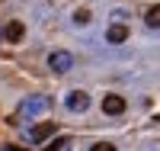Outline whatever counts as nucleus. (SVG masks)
<instances>
[{
  "label": "nucleus",
  "instance_id": "obj_12",
  "mask_svg": "<svg viewBox=\"0 0 160 151\" xmlns=\"http://www.w3.org/2000/svg\"><path fill=\"white\" fill-rule=\"evenodd\" d=\"M0 151H26V148H16V145H0Z\"/></svg>",
  "mask_w": 160,
  "mask_h": 151
},
{
  "label": "nucleus",
  "instance_id": "obj_9",
  "mask_svg": "<svg viewBox=\"0 0 160 151\" xmlns=\"http://www.w3.org/2000/svg\"><path fill=\"white\" fill-rule=\"evenodd\" d=\"M68 148H71V138H58L48 145V151H68Z\"/></svg>",
  "mask_w": 160,
  "mask_h": 151
},
{
  "label": "nucleus",
  "instance_id": "obj_7",
  "mask_svg": "<svg viewBox=\"0 0 160 151\" xmlns=\"http://www.w3.org/2000/svg\"><path fill=\"white\" fill-rule=\"evenodd\" d=\"M125 39H128V29H125L122 23H112L109 29H106V42H112V45H118V42H125Z\"/></svg>",
  "mask_w": 160,
  "mask_h": 151
},
{
  "label": "nucleus",
  "instance_id": "obj_4",
  "mask_svg": "<svg viewBox=\"0 0 160 151\" xmlns=\"http://www.w3.org/2000/svg\"><path fill=\"white\" fill-rule=\"evenodd\" d=\"M102 113L106 116H122L125 113V100L118 97V93H106L102 97Z\"/></svg>",
  "mask_w": 160,
  "mask_h": 151
},
{
  "label": "nucleus",
  "instance_id": "obj_10",
  "mask_svg": "<svg viewBox=\"0 0 160 151\" xmlns=\"http://www.w3.org/2000/svg\"><path fill=\"white\" fill-rule=\"evenodd\" d=\"M74 23H77V26H87V23H90V10H77V13H74Z\"/></svg>",
  "mask_w": 160,
  "mask_h": 151
},
{
  "label": "nucleus",
  "instance_id": "obj_13",
  "mask_svg": "<svg viewBox=\"0 0 160 151\" xmlns=\"http://www.w3.org/2000/svg\"><path fill=\"white\" fill-rule=\"evenodd\" d=\"M0 39H3V29H0Z\"/></svg>",
  "mask_w": 160,
  "mask_h": 151
},
{
  "label": "nucleus",
  "instance_id": "obj_11",
  "mask_svg": "<svg viewBox=\"0 0 160 151\" xmlns=\"http://www.w3.org/2000/svg\"><path fill=\"white\" fill-rule=\"evenodd\" d=\"M90 151H115V145H109V142H96Z\"/></svg>",
  "mask_w": 160,
  "mask_h": 151
},
{
  "label": "nucleus",
  "instance_id": "obj_5",
  "mask_svg": "<svg viewBox=\"0 0 160 151\" xmlns=\"http://www.w3.org/2000/svg\"><path fill=\"white\" fill-rule=\"evenodd\" d=\"M55 122H42V126H35V129H29V142L32 145H42L45 138H48V135H55Z\"/></svg>",
  "mask_w": 160,
  "mask_h": 151
},
{
  "label": "nucleus",
  "instance_id": "obj_2",
  "mask_svg": "<svg viewBox=\"0 0 160 151\" xmlns=\"http://www.w3.org/2000/svg\"><path fill=\"white\" fill-rule=\"evenodd\" d=\"M45 109H48V97H29V100L19 103L22 116H38V113H45Z\"/></svg>",
  "mask_w": 160,
  "mask_h": 151
},
{
  "label": "nucleus",
  "instance_id": "obj_8",
  "mask_svg": "<svg viewBox=\"0 0 160 151\" xmlns=\"http://www.w3.org/2000/svg\"><path fill=\"white\" fill-rule=\"evenodd\" d=\"M144 23H148L151 29H160V7H151L148 13H144Z\"/></svg>",
  "mask_w": 160,
  "mask_h": 151
},
{
  "label": "nucleus",
  "instance_id": "obj_6",
  "mask_svg": "<svg viewBox=\"0 0 160 151\" xmlns=\"http://www.w3.org/2000/svg\"><path fill=\"white\" fill-rule=\"evenodd\" d=\"M22 35H26V26H22L19 19H13V23L3 26V39H7V42H19Z\"/></svg>",
  "mask_w": 160,
  "mask_h": 151
},
{
  "label": "nucleus",
  "instance_id": "obj_1",
  "mask_svg": "<svg viewBox=\"0 0 160 151\" xmlns=\"http://www.w3.org/2000/svg\"><path fill=\"white\" fill-rule=\"evenodd\" d=\"M48 67H51L55 74H68L71 67H74L71 51H51V55H48Z\"/></svg>",
  "mask_w": 160,
  "mask_h": 151
},
{
  "label": "nucleus",
  "instance_id": "obj_3",
  "mask_svg": "<svg viewBox=\"0 0 160 151\" xmlns=\"http://www.w3.org/2000/svg\"><path fill=\"white\" fill-rule=\"evenodd\" d=\"M64 106L71 109V113H87V106H90V97L83 90H71L68 93V100H64Z\"/></svg>",
  "mask_w": 160,
  "mask_h": 151
}]
</instances>
